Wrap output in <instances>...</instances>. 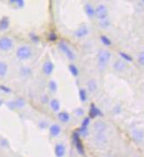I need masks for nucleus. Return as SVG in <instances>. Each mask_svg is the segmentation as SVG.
Wrapping results in <instances>:
<instances>
[{
  "instance_id": "obj_1",
  "label": "nucleus",
  "mask_w": 144,
  "mask_h": 157,
  "mask_svg": "<svg viewBox=\"0 0 144 157\" xmlns=\"http://www.w3.org/2000/svg\"><path fill=\"white\" fill-rule=\"evenodd\" d=\"M16 55L21 61L28 60L32 56V49L28 46H21L17 49Z\"/></svg>"
},
{
  "instance_id": "obj_2",
  "label": "nucleus",
  "mask_w": 144,
  "mask_h": 157,
  "mask_svg": "<svg viewBox=\"0 0 144 157\" xmlns=\"http://www.w3.org/2000/svg\"><path fill=\"white\" fill-rule=\"evenodd\" d=\"M111 58V53L108 50L105 49H101L99 50V54H98V60H99V65L101 69H104L105 65L108 63L109 60Z\"/></svg>"
},
{
  "instance_id": "obj_3",
  "label": "nucleus",
  "mask_w": 144,
  "mask_h": 157,
  "mask_svg": "<svg viewBox=\"0 0 144 157\" xmlns=\"http://www.w3.org/2000/svg\"><path fill=\"white\" fill-rule=\"evenodd\" d=\"M58 46H59L60 50H61L63 54H65V55L68 57L69 60L73 61V60L76 58V55H75L74 52L70 49V48L68 46V44H67L66 42H59V44H58Z\"/></svg>"
},
{
  "instance_id": "obj_4",
  "label": "nucleus",
  "mask_w": 144,
  "mask_h": 157,
  "mask_svg": "<svg viewBox=\"0 0 144 157\" xmlns=\"http://www.w3.org/2000/svg\"><path fill=\"white\" fill-rule=\"evenodd\" d=\"M107 15H108V10H107L106 6L104 5H98L97 8L95 9V16L99 20H104L107 19Z\"/></svg>"
},
{
  "instance_id": "obj_5",
  "label": "nucleus",
  "mask_w": 144,
  "mask_h": 157,
  "mask_svg": "<svg viewBox=\"0 0 144 157\" xmlns=\"http://www.w3.org/2000/svg\"><path fill=\"white\" fill-rule=\"evenodd\" d=\"M73 141H74L75 147L77 148V152L80 155H83L84 154V148H83V142L81 141V140H80V134H78L77 131L74 132V134H73Z\"/></svg>"
},
{
  "instance_id": "obj_6",
  "label": "nucleus",
  "mask_w": 144,
  "mask_h": 157,
  "mask_svg": "<svg viewBox=\"0 0 144 157\" xmlns=\"http://www.w3.org/2000/svg\"><path fill=\"white\" fill-rule=\"evenodd\" d=\"M13 42L9 37H2L0 38V50L2 51H8L12 48Z\"/></svg>"
},
{
  "instance_id": "obj_7",
  "label": "nucleus",
  "mask_w": 144,
  "mask_h": 157,
  "mask_svg": "<svg viewBox=\"0 0 144 157\" xmlns=\"http://www.w3.org/2000/svg\"><path fill=\"white\" fill-rule=\"evenodd\" d=\"M7 106L10 110H15V109H21L23 108L25 105H26V102L25 100L22 98V97H19L13 101H9L7 104Z\"/></svg>"
},
{
  "instance_id": "obj_8",
  "label": "nucleus",
  "mask_w": 144,
  "mask_h": 157,
  "mask_svg": "<svg viewBox=\"0 0 144 157\" xmlns=\"http://www.w3.org/2000/svg\"><path fill=\"white\" fill-rule=\"evenodd\" d=\"M54 69H55V65L50 61L46 62V63L43 64V67H42L43 72H44L45 75H51L53 73V71H54Z\"/></svg>"
},
{
  "instance_id": "obj_9",
  "label": "nucleus",
  "mask_w": 144,
  "mask_h": 157,
  "mask_svg": "<svg viewBox=\"0 0 144 157\" xmlns=\"http://www.w3.org/2000/svg\"><path fill=\"white\" fill-rule=\"evenodd\" d=\"M132 137L135 141L137 142H141L144 139V133L142 130L140 129H134L132 131Z\"/></svg>"
},
{
  "instance_id": "obj_10",
  "label": "nucleus",
  "mask_w": 144,
  "mask_h": 157,
  "mask_svg": "<svg viewBox=\"0 0 144 157\" xmlns=\"http://www.w3.org/2000/svg\"><path fill=\"white\" fill-rule=\"evenodd\" d=\"M89 115H90V118L91 119H94L96 117H99V116H102L103 113L97 107L95 106V105H92L91 107H90V111H89Z\"/></svg>"
},
{
  "instance_id": "obj_11",
  "label": "nucleus",
  "mask_w": 144,
  "mask_h": 157,
  "mask_svg": "<svg viewBox=\"0 0 144 157\" xmlns=\"http://www.w3.org/2000/svg\"><path fill=\"white\" fill-rule=\"evenodd\" d=\"M65 152H66V149L64 145L62 143H58L55 145V154L56 157H63L65 155Z\"/></svg>"
},
{
  "instance_id": "obj_12",
  "label": "nucleus",
  "mask_w": 144,
  "mask_h": 157,
  "mask_svg": "<svg viewBox=\"0 0 144 157\" xmlns=\"http://www.w3.org/2000/svg\"><path fill=\"white\" fill-rule=\"evenodd\" d=\"M89 33V30L87 28V26H82L81 27H79L77 31L75 32L74 35L77 38H83L84 36H86Z\"/></svg>"
},
{
  "instance_id": "obj_13",
  "label": "nucleus",
  "mask_w": 144,
  "mask_h": 157,
  "mask_svg": "<svg viewBox=\"0 0 144 157\" xmlns=\"http://www.w3.org/2000/svg\"><path fill=\"white\" fill-rule=\"evenodd\" d=\"M61 131H62L61 126H59V125H57V124L52 125V126H50V128H49V133H50V134H51L53 137L58 136V135L61 134Z\"/></svg>"
},
{
  "instance_id": "obj_14",
  "label": "nucleus",
  "mask_w": 144,
  "mask_h": 157,
  "mask_svg": "<svg viewBox=\"0 0 144 157\" xmlns=\"http://www.w3.org/2000/svg\"><path fill=\"white\" fill-rule=\"evenodd\" d=\"M127 68V65L126 63H124L123 61L121 60H119V61H116L114 64H113V69L116 70V71H119V72H122L126 69Z\"/></svg>"
},
{
  "instance_id": "obj_15",
  "label": "nucleus",
  "mask_w": 144,
  "mask_h": 157,
  "mask_svg": "<svg viewBox=\"0 0 144 157\" xmlns=\"http://www.w3.org/2000/svg\"><path fill=\"white\" fill-rule=\"evenodd\" d=\"M58 119L62 123H67L70 119V116L67 112H61L58 113Z\"/></svg>"
},
{
  "instance_id": "obj_16",
  "label": "nucleus",
  "mask_w": 144,
  "mask_h": 157,
  "mask_svg": "<svg viewBox=\"0 0 144 157\" xmlns=\"http://www.w3.org/2000/svg\"><path fill=\"white\" fill-rule=\"evenodd\" d=\"M105 128H106V126L105 125V123H103V122H97L94 125V130L98 134H103L104 132H105Z\"/></svg>"
},
{
  "instance_id": "obj_17",
  "label": "nucleus",
  "mask_w": 144,
  "mask_h": 157,
  "mask_svg": "<svg viewBox=\"0 0 144 157\" xmlns=\"http://www.w3.org/2000/svg\"><path fill=\"white\" fill-rule=\"evenodd\" d=\"M9 25H10V20L7 17L2 18L0 20V30L1 31L6 30L9 27Z\"/></svg>"
},
{
  "instance_id": "obj_18",
  "label": "nucleus",
  "mask_w": 144,
  "mask_h": 157,
  "mask_svg": "<svg viewBox=\"0 0 144 157\" xmlns=\"http://www.w3.org/2000/svg\"><path fill=\"white\" fill-rule=\"evenodd\" d=\"M84 11L89 17L92 18L93 16H95V9L93 8V6L91 4H86L84 5Z\"/></svg>"
},
{
  "instance_id": "obj_19",
  "label": "nucleus",
  "mask_w": 144,
  "mask_h": 157,
  "mask_svg": "<svg viewBox=\"0 0 144 157\" xmlns=\"http://www.w3.org/2000/svg\"><path fill=\"white\" fill-rule=\"evenodd\" d=\"M8 72V66L5 62L0 61V77H4Z\"/></svg>"
},
{
  "instance_id": "obj_20",
  "label": "nucleus",
  "mask_w": 144,
  "mask_h": 157,
  "mask_svg": "<svg viewBox=\"0 0 144 157\" xmlns=\"http://www.w3.org/2000/svg\"><path fill=\"white\" fill-rule=\"evenodd\" d=\"M50 107H51V109L54 112H59L60 107H61L60 102L57 99H55V98L52 99L51 101H50Z\"/></svg>"
},
{
  "instance_id": "obj_21",
  "label": "nucleus",
  "mask_w": 144,
  "mask_h": 157,
  "mask_svg": "<svg viewBox=\"0 0 144 157\" xmlns=\"http://www.w3.org/2000/svg\"><path fill=\"white\" fill-rule=\"evenodd\" d=\"M69 70H70V72L71 73V75L73 76H77L78 74H79L78 69H77V66L74 65V64H70V65H69Z\"/></svg>"
},
{
  "instance_id": "obj_22",
  "label": "nucleus",
  "mask_w": 144,
  "mask_h": 157,
  "mask_svg": "<svg viewBox=\"0 0 144 157\" xmlns=\"http://www.w3.org/2000/svg\"><path fill=\"white\" fill-rule=\"evenodd\" d=\"M87 87H88L89 91H90L91 92H92V91L97 90V84H96V82H95L94 80H90V81L87 83Z\"/></svg>"
},
{
  "instance_id": "obj_23",
  "label": "nucleus",
  "mask_w": 144,
  "mask_h": 157,
  "mask_svg": "<svg viewBox=\"0 0 144 157\" xmlns=\"http://www.w3.org/2000/svg\"><path fill=\"white\" fill-rule=\"evenodd\" d=\"M100 41H101V42L103 43L105 46H111L112 45L111 40L107 36H105V35H101L100 36Z\"/></svg>"
},
{
  "instance_id": "obj_24",
  "label": "nucleus",
  "mask_w": 144,
  "mask_h": 157,
  "mask_svg": "<svg viewBox=\"0 0 144 157\" xmlns=\"http://www.w3.org/2000/svg\"><path fill=\"white\" fill-rule=\"evenodd\" d=\"M77 131V132H78V134H79L80 135H82V136H87V135H88V134H89L88 127H83V126H81V127H80V128H78Z\"/></svg>"
},
{
  "instance_id": "obj_25",
  "label": "nucleus",
  "mask_w": 144,
  "mask_h": 157,
  "mask_svg": "<svg viewBox=\"0 0 144 157\" xmlns=\"http://www.w3.org/2000/svg\"><path fill=\"white\" fill-rule=\"evenodd\" d=\"M120 55L121 56V58H122L123 60L127 61V62H129V63L133 62V58H132V56H130L128 54H126V53L124 52H120Z\"/></svg>"
},
{
  "instance_id": "obj_26",
  "label": "nucleus",
  "mask_w": 144,
  "mask_h": 157,
  "mask_svg": "<svg viewBox=\"0 0 144 157\" xmlns=\"http://www.w3.org/2000/svg\"><path fill=\"white\" fill-rule=\"evenodd\" d=\"M49 90L51 91L52 92H55L57 91V84H56V82L54 81V80H51L49 83Z\"/></svg>"
},
{
  "instance_id": "obj_27",
  "label": "nucleus",
  "mask_w": 144,
  "mask_h": 157,
  "mask_svg": "<svg viewBox=\"0 0 144 157\" xmlns=\"http://www.w3.org/2000/svg\"><path fill=\"white\" fill-rule=\"evenodd\" d=\"M79 97L82 102H85L87 100V94H86V91L84 89H81L79 91Z\"/></svg>"
},
{
  "instance_id": "obj_28",
  "label": "nucleus",
  "mask_w": 144,
  "mask_h": 157,
  "mask_svg": "<svg viewBox=\"0 0 144 157\" xmlns=\"http://www.w3.org/2000/svg\"><path fill=\"white\" fill-rule=\"evenodd\" d=\"M100 26L102 28H107L110 26V21L108 19H105L104 20H100Z\"/></svg>"
},
{
  "instance_id": "obj_29",
  "label": "nucleus",
  "mask_w": 144,
  "mask_h": 157,
  "mask_svg": "<svg viewBox=\"0 0 144 157\" xmlns=\"http://www.w3.org/2000/svg\"><path fill=\"white\" fill-rule=\"evenodd\" d=\"M90 123H91V118L90 117H86V118H84L83 119L82 126H83V127H88L89 125H90Z\"/></svg>"
},
{
  "instance_id": "obj_30",
  "label": "nucleus",
  "mask_w": 144,
  "mask_h": 157,
  "mask_svg": "<svg viewBox=\"0 0 144 157\" xmlns=\"http://www.w3.org/2000/svg\"><path fill=\"white\" fill-rule=\"evenodd\" d=\"M29 36H30V39H31L33 42H40V38H39V36H38L36 33H34V32H31V33L29 34Z\"/></svg>"
},
{
  "instance_id": "obj_31",
  "label": "nucleus",
  "mask_w": 144,
  "mask_h": 157,
  "mask_svg": "<svg viewBox=\"0 0 144 157\" xmlns=\"http://www.w3.org/2000/svg\"><path fill=\"white\" fill-rule=\"evenodd\" d=\"M138 63L144 66V52H142L138 56Z\"/></svg>"
},
{
  "instance_id": "obj_32",
  "label": "nucleus",
  "mask_w": 144,
  "mask_h": 157,
  "mask_svg": "<svg viewBox=\"0 0 144 157\" xmlns=\"http://www.w3.org/2000/svg\"><path fill=\"white\" fill-rule=\"evenodd\" d=\"M75 114L77 116H83V113H84V111H83V108H77V109H76L75 110Z\"/></svg>"
},
{
  "instance_id": "obj_33",
  "label": "nucleus",
  "mask_w": 144,
  "mask_h": 157,
  "mask_svg": "<svg viewBox=\"0 0 144 157\" xmlns=\"http://www.w3.org/2000/svg\"><path fill=\"white\" fill-rule=\"evenodd\" d=\"M56 39H57V36H56V34H55V32H50V33H49V40L50 42H55V41H56Z\"/></svg>"
},
{
  "instance_id": "obj_34",
  "label": "nucleus",
  "mask_w": 144,
  "mask_h": 157,
  "mask_svg": "<svg viewBox=\"0 0 144 157\" xmlns=\"http://www.w3.org/2000/svg\"><path fill=\"white\" fill-rule=\"evenodd\" d=\"M15 4L17 5L18 7L22 8V7H24V5H25V1H23V0H16V1H15Z\"/></svg>"
},
{
  "instance_id": "obj_35",
  "label": "nucleus",
  "mask_w": 144,
  "mask_h": 157,
  "mask_svg": "<svg viewBox=\"0 0 144 157\" xmlns=\"http://www.w3.org/2000/svg\"><path fill=\"white\" fill-rule=\"evenodd\" d=\"M0 89H1L3 91L6 92V93H10L11 91V90L10 88H8V87H6V86H3V85L0 86Z\"/></svg>"
},
{
  "instance_id": "obj_36",
  "label": "nucleus",
  "mask_w": 144,
  "mask_h": 157,
  "mask_svg": "<svg viewBox=\"0 0 144 157\" xmlns=\"http://www.w3.org/2000/svg\"><path fill=\"white\" fill-rule=\"evenodd\" d=\"M42 102H43V104H46V103L48 102V98H47V97H43Z\"/></svg>"
},
{
  "instance_id": "obj_37",
  "label": "nucleus",
  "mask_w": 144,
  "mask_h": 157,
  "mask_svg": "<svg viewBox=\"0 0 144 157\" xmlns=\"http://www.w3.org/2000/svg\"><path fill=\"white\" fill-rule=\"evenodd\" d=\"M2 105H3V100H2V99L0 98V106H1Z\"/></svg>"
}]
</instances>
